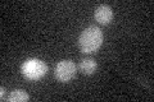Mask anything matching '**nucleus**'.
I'll list each match as a JSON object with an SVG mask.
<instances>
[{"instance_id": "nucleus-5", "label": "nucleus", "mask_w": 154, "mask_h": 102, "mask_svg": "<svg viewBox=\"0 0 154 102\" xmlns=\"http://www.w3.org/2000/svg\"><path fill=\"white\" fill-rule=\"evenodd\" d=\"M96 68H98V64L93 57H84L79 63V70L84 75H93L96 71Z\"/></svg>"}, {"instance_id": "nucleus-2", "label": "nucleus", "mask_w": 154, "mask_h": 102, "mask_svg": "<svg viewBox=\"0 0 154 102\" xmlns=\"http://www.w3.org/2000/svg\"><path fill=\"white\" fill-rule=\"evenodd\" d=\"M22 74L30 80H38L48 73V65L40 59H27L21 66Z\"/></svg>"}, {"instance_id": "nucleus-3", "label": "nucleus", "mask_w": 154, "mask_h": 102, "mask_svg": "<svg viewBox=\"0 0 154 102\" xmlns=\"http://www.w3.org/2000/svg\"><path fill=\"white\" fill-rule=\"evenodd\" d=\"M77 73V65L72 60H60L54 68V77L62 83H67L75 78Z\"/></svg>"}, {"instance_id": "nucleus-4", "label": "nucleus", "mask_w": 154, "mask_h": 102, "mask_svg": "<svg viewBox=\"0 0 154 102\" xmlns=\"http://www.w3.org/2000/svg\"><path fill=\"white\" fill-rule=\"evenodd\" d=\"M94 17L99 24L107 26V24H109L113 19V10L109 5H107V4H102V5H99L95 9Z\"/></svg>"}, {"instance_id": "nucleus-6", "label": "nucleus", "mask_w": 154, "mask_h": 102, "mask_svg": "<svg viewBox=\"0 0 154 102\" xmlns=\"http://www.w3.org/2000/svg\"><path fill=\"white\" fill-rule=\"evenodd\" d=\"M28 100H30V96L23 89H14L11 92V95L8 97V101L11 102H25Z\"/></svg>"}, {"instance_id": "nucleus-1", "label": "nucleus", "mask_w": 154, "mask_h": 102, "mask_svg": "<svg viewBox=\"0 0 154 102\" xmlns=\"http://www.w3.org/2000/svg\"><path fill=\"white\" fill-rule=\"evenodd\" d=\"M103 43V32L98 26H89L81 32L79 37V47L85 54L96 51Z\"/></svg>"}, {"instance_id": "nucleus-7", "label": "nucleus", "mask_w": 154, "mask_h": 102, "mask_svg": "<svg viewBox=\"0 0 154 102\" xmlns=\"http://www.w3.org/2000/svg\"><path fill=\"white\" fill-rule=\"evenodd\" d=\"M0 91H2V100H4V93H5V89H4V87H2V88H0Z\"/></svg>"}]
</instances>
